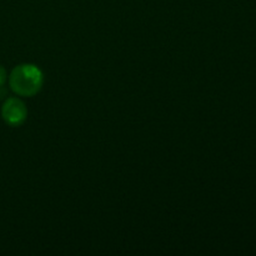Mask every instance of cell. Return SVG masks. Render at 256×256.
I'll use <instances>...</instances> for the list:
<instances>
[{"label":"cell","mask_w":256,"mask_h":256,"mask_svg":"<svg viewBox=\"0 0 256 256\" xmlns=\"http://www.w3.org/2000/svg\"><path fill=\"white\" fill-rule=\"evenodd\" d=\"M42 84L44 75L35 64H20L10 72L9 86L19 96H34L42 90Z\"/></svg>","instance_id":"1"},{"label":"cell","mask_w":256,"mask_h":256,"mask_svg":"<svg viewBox=\"0 0 256 256\" xmlns=\"http://www.w3.org/2000/svg\"><path fill=\"white\" fill-rule=\"evenodd\" d=\"M2 116L10 126H19L28 118L26 105L18 98H8L2 106Z\"/></svg>","instance_id":"2"},{"label":"cell","mask_w":256,"mask_h":256,"mask_svg":"<svg viewBox=\"0 0 256 256\" xmlns=\"http://www.w3.org/2000/svg\"><path fill=\"white\" fill-rule=\"evenodd\" d=\"M5 80H6V72H5V69L2 68V65H0V86L4 85Z\"/></svg>","instance_id":"3"}]
</instances>
